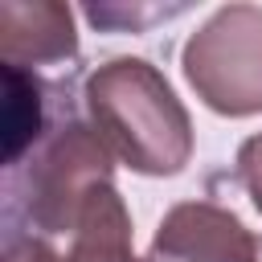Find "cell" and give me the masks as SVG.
I'll return each instance as SVG.
<instances>
[{"mask_svg":"<svg viewBox=\"0 0 262 262\" xmlns=\"http://www.w3.org/2000/svg\"><path fill=\"white\" fill-rule=\"evenodd\" d=\"M86 119L115 160L139 176H176L192 160V119L160 66L111 57L86 74Z\"/></svg>","mask_w":262,"mask_h":262,"instance_id":"1","label":"cell"},{"mask_svg":"<svg viewBox=\"0 0 262 262\" xmlns=\"http://www.w3.org/2000/svg\"><path fill=\"white\" fill-rule=\"evenodd\" d=\"M115 184V156L90 119L61 115L45 131V139L8 168V225L25 217L37 233H74L86 201Z\"/></svg>","mask_w":262,"mask_h":262,"instance_id":"2","label":"cell"},{"mask_svg":"<svg viewBox=\"0 0 262 262\" xmlns=\"http://www.w3.org/2000/svg\"><path fill=\"white\" fill-rule=\"evenodd\" d=\"M180 66L188 86L209 111L225 119L262 115V8L258 4L217 8L184 41Z\"/></svg>","mask_w":262,"mask_h":262,"instance_id":"3","label":"cell"},{"mask_svg":"<svg viewBox=\"0 0 262 262\" xmlns=\"http://www.w3.org/2000/svg\"><path fill=\"white\" fill-rule=\"evenodd\" d=\"M258 237L242 225V217L213 201H180L164 213L151 258L164 262H250Z\"/></svg>","mask_w":262,"mask_h":262,"instance_id":"4","label":"cell"},{"mask_svg":"<svg viewBox=\"0 0 262 262\" xmlns=\"http://www.w3.org/2000/svg\"><path fill=\"white\" fill-rule=\"evenodd\" d=\"M4 66H57L78 57L74 12L57 0H4L0 4Z\"/></svg>","mask_w":262,"mask_h":262,"instance_id":"5","label":"cell"},{"mask_svg":"<svg viewBox=\"0 0 262 262\" xmlns=\"http://www.w3.org/2000/svg\"><path fill=\"white\" fill-rule=\"evenodd\" d=\"M70 237L74 242H70V254L61 262H160L151 254L135 258V250H131V213H127L115 184H102L86 201Z\"/></svg>","mask_w":262,"mask_h":262,"instance_id":"6","label":"cell"},{"mask_svg":"<svg viewBox=\"0 0 262 262\" xmlns=\"http://www.w3.org/2000/svg\"><path fill=\"white\" fill-rule=\"evenodd\" d=\"M57 86L41 82L33 70L4 66V168H16L53 127V102Z\"/></svg>","mask_w":262,"mask_h":262,"instance_id":"7","label":"cell"},{"mask_svg":"<svg viewBox=\"0 0 262 262\" xmlns=\"http://www.w3.org/2000/svg\"><path fill=\"white\" fill-rule=\"evenodd\" d=\"M233 172H237L242 188L250 192L254 209L262 213V131H258V135H250V139H242L237 160H233Z\"/></svg>","mask_w":262,"mask_h":262,"instance_id":"8","label":"cell"},{"mask_svg":"<svg viewBox=\"0 0 262 262\" xmlns=\"http://www.w3.org/2000/svg\"><path fill=\"white\" fill-rule=\"evenodd\" d=\"M4 262H61L53 254V246L45 237H25L16 229H8V242H4Z\"/></svg>","mask_w":262,"mask_h":262,"instance_id":"9","label":"cell"},{"mask_svg":"<svg viewBox=\"0 0 262 262\" xmlns=\"http://www.w3.org/2000/svg\"><path fill=\"white\" fill-rule=\"evenodd\" d=\"M250 262H262V237H258V250H254V258Z\"/></svg>","mask_w":262,"mask_h":262,"instance_id":"10","label":"cell"}]
</instances>
